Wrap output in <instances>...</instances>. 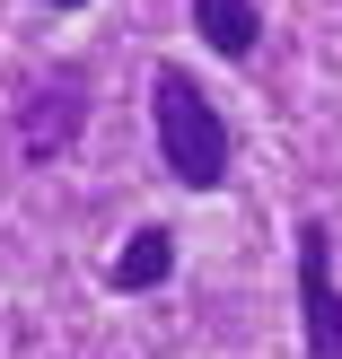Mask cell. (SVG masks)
I'll list each match as a JSON object with an SVG mask.
<instances>
[{
  "mask_svg": "<svg viewBox=\"0 0 342 359\" xmlns=\"http://www.w3.org/2000/svg\"><path fill=\"white\" fill-rule=\"evenodd\" d=\"M176 272V237L167 228H132V237H123V255H114V290H158V280Z\"/></svg>",
  "mask_w": 342,
  "mask_h": 359,
  "instance_id": "277c9868",
  "label": "cell"
},
{
  "mask_svg": "<svg viewBox=\"0 0 342 359\" xmlns=\"http://www.w3.org/2000/svg\"><path fill=\"white\" fill-rule=\"evenodd\" d=\"M150 114H158V158L176 167V184L220 193L228 184V123H220V105H211L176 62L150 79Z\"/></svg>",
  "mask_w": 342,
  "mask_h": 359,
  "instance_id": "6da1fadb",
  "label": "cell"
},
{
  "mask_svg": "<svg viewBox=\"0 0 342 359\" xmlns=\"http://www.w3.org/2000/svg\"><path fill=\"white\" fill-rule=\"evenodd\" d=\"M193 27H202L211 53L246 62V53H255V35H263V18H255V0H193Z\"/></svg>",
  "mask_w": 342,
  "mask_h": 359,
  "instance_id": "3957f363",
  "label": "cell"
},
{
  "mask_svg": "<svg viewBox=\"0 0 342 359\" xmlns=\"http://www.w3.org/2000/svg\"><path fill=\"white\" fill-rule=\"evenodd\" d=\"M298 316H308V359H342V290L325 219H298Z\"/></svg>",
  "mask_w": 342,
  "mask_h": 359,
  "instance_id": "7a4b0ae2",
  "label": "cell"
},
{
  "mask_svg": "<svg viewBox=\"0 0 342 359\" xmlns=\"http://www.w3.org/2000/svg\"><path fill=\"white\" fill-rule=\"evenodd\" d=\"M53 9H88V0H53Z\"/></svg>",
  "mask_w": 342,
  "mask_h": 359,
  "instance_id": "5b68a950",
  "label": "cell"
}]
</instances>
